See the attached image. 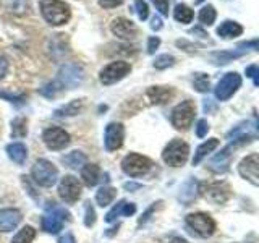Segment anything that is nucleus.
Returning <instances> with one entry per match:
<instances>
[{"mask_svg":"<svg viewBox=\"0 0 259 243\" xmlns=\"http://www.w3.org/2000/svg\"><path fill=\"white\" fill-rule=\"evenodd\" d=\"M40 13L51 26H62L71 16L70 5L62 0H40Z\"/></svg>","mask_w":259,"mask_h":243,"instance_id":"nucleus-1","label":"nucleus"},{"mask_svg":"<svg viewBox=\"0 0 259 243\" xmlns=\"http://www.w3.org/2000/svg\"><path fill=\"white\" fill-rule=\"evenodd\" d=\"M185 222L188 225V229L201 238H207L215 232L214 219L206 213H191L186 216Z\"/></svg>","mask_w":259,"mask_h":243,"instance_id":"nucleus-2","label":"nucleus"},{"mask_svg":"<svg viewBox=\"0 0 259 243\" xmlns=\"http://www.w3.org/2000/svg\"><path fill=\"white\" fill-rule=\"evenodd\" d=\"M190 156L188 144L182 140H172L162 152V159L170 167H182Z\"/></svg>","mask_w":259,"mask_h":243,"instance_id":"nucleus-3","label":"nucleus"},{"mask_svg":"<svg viewBox=\"0 0 259 243\" xmlns=\"http://www.w3.org/2000/svg\"><path fill=\"white\" fill-rule=\"evenodd\" d=\"M31 175L37 185L49 188V186H52L57 182V178H59V170H57V167L51 160L39 159V160H36V164L32 166Z\"/></svg>","mask_w":259,"mask_h":243,"instance_id":"nucleus-4","label":"nucleus"},{"mask_svg":"<svg viewBox=\"0 0 259 243\" xmlns=\"http://www.w3.org/2000/svg\"><path fill=\"white\" fill-rule=\"evenodd\" d=\"M194 115H196V104L190 99H186L178 104L172 110V117H170V120H172V125L177 130H183L185 132V130H188L191 127Z\"/></svg>","mask_w":259,"mask_h":243,"instance_id":"nucleus-5","label":"nucleus"},{"mask_svg":"<svg viewBox=\"0 0 259 243\" xmlns=\"http://www.w3.org/2000/svg\"><path fill=\"white\" fill-rule=\"evenodd\" d=\"M253 141L251 138H238V140H233L232 144H229L227 148H224L219 154H215V156L210 159L209 162V169L212 170L214 174H224L229 170V166H230V159H232V152L233 149L237 148V146H241L245 143H249Z\"/></svg>","mask_w":259,"mask_h":243,"instance_id":"nucleus-6","label":"nucleus"},{"mask_svg":"<svg viewBox=\"0 0 259 243\" xmlns=\"http://www.w3.org/2000/svg\"><path fill=\"white\" fill-rule=\"evenodd\" d=\"M152 162L141 154L132 152L121 160V170L130 177H143L151 170Z\"/></svg>","mask_w":259,"mask_h":243,"instance_id":"nucleus-7","label":"nucleus"},{"mask_svg":"<svg viewBox=\"0 0 259 243\" xmlns=\"http://www.w3.org/2000/svg\"><path fill=\"white\" fill-rule=\"evenodd\" d=\"M130 71H132V65H130L128 62H123V60H117V62L109 63L107 67H104L101 70L99 79H101L102 85L110 86V85H115L117 81L123 79Z\"/></svg>","mask_w":259,"mask_h":243,"instance_id":"nucleus-8","label":"nucleus"},{"mask_svg":"<svg viewBox=\"0 0 259 243\" xmlns=\"http://www.w3.org/2000/svg\"><path fill=\"white\" fill-rule=\"evenodd\" d=\"M65 221H70L68 211L59 206H52L42 217V229L47 233H59L63 229Z\"/></svg>","mask_w":259,"mask_h":243,"instance_id":"nucleus-9","label":"nucleus"},{"mask_svg":"<svg viewBox=\"0 0 259 243\" xmlns=\"http://www.w3.org/2000/svg\"><path fill=\"white\" fill-rule=\"evenodd\" d=\"M84 78V71L79 67L78 63H67L59 70V76H57V81L62 85V88H78L81 83H83Z\"/></svg>","mask_w":259,"mask_h":243,"instance_id":"nucleus-10","label":"nucleus"},{"mask_svg":"<svg viewBox=\"0 0 259 243\" xmlns=\"http://www.w3.org/2000/svg\"><path fill=\"white\" fill-rule=\"evenodd\" d=\"M241 86V76L237 71L227 73L215 86V97L219 101H229Z\"/></svg>","mask_w":259,"mask_h":243,"instance_id":"nucleus-11","label":"nucleus"},{"mask_svg":"<svg viewBox=\"0 0 259 243\" xmlns=\"http://www.w3.org/2000/svg\"><path fill=\"white\" fill-rule=\"evenodd\" d=\"M42 141L49 149L52 151H62L70 144V135L65 132L63 128L59 127H51L44 130L42 133Z\"/></svg>","mask_w":259,"mask_h":243,"instance_id":"nucleus-12","label":"nucleus"},{"mask_svg":"<svg viewBox=\"0 0 259 243\" xmlns=\"http://www.w3.org/2000/svg\"><path fill=\"white\" fill-rule=\"evenodd\" d=\"M59 196L68 202V205H73L76 202L81 196V183L76 177L73 175H65L62 178V182L59 185Z\"/></svg>","mask_w":259,"mask_h":243,"instance_id":"nucleus-13","label":"nucleus"},{"mask_svg":"<svg viewBox=\"0 0 259 243\" xmlns=\"http://www.w3.org/2000/svg\"><path fill=\"white\" fill-rule=\"evenodd\" d=\"M199 193L206 199L215 202V205H222V202H225L227 199L230 198V188H229V185L224 183V182L201 185L199 186Z\"/></svg>","mask_w":259,"mask_h":243,"instance_id":"nucleus-14","label":"nucleus"},{"mask_svg":"<svg viewBox=\"0 0 259 243\" xmlns=\"http://www.w3.org/2000/svg\"><path fill=\"white\" fill-rule=\"evenodd\" d=\"M125 140V128L121 124L117 122H112L107 127H105V133H104V143H105V149L107 151H117L121 148Z\"/></svg>","mask_w":259,"mask_h":243,"instance_id":"nucleus-15","label":"nucleus"},{"mask_svg":"<svg viewBox=\"0 0 259 243\" xmlns=\"http://www.w3.org/2000/svg\"><path fill=\"white\" fill-rule=\"evenodd\" d=\"M238 172L243 178H246L254 186L259 185V156L256 152L249 154V156H246L240 162Z\"/></svg>","mask_w":259,"mask_h":243,"instance_id":"nucleus-16","label":"nucleus"},{"mask_svg":"<svg viewBox=\"0 0 259 243\" xmlns=\"http://www.w3.org/2000/svg\"><path fill=\"white\" fill-rule=\"evenodd\" d=\"M110 31L113 36H117L121 40H132L135 39L138 28L132 20L126 18H115L110 23Z\"/></svg>","mask_w":259,"mask_h":243,"instance_id":"nucleus-17","label":"nucleus"},{"mask_svg":"<svg viewBox=\"0 0 259 243\" xmlns=\"http://www.w3.org/2000/svg\"><path fill=\"white\" fill-rule=\"evenodd\" d=\"M21 222V213L18 209H2L0 211V232H12Z\"/></svg>","mask_w":259,"mask_h":243,"instance_id":"nucleus-18","label":"nucleus"},{"mask_svg":"<svg viewBox=\"0 0 259 243\" xmlns=\"http://www.w3.org/2000/svg\"><path fill=\"white\" fill-rule=\"evenodd\" d=\"M135 213H136V206L133 205V202H126L125 199H121L109 211L107 216H105V221L113 222L120 216H126L128 217V216H133Z\"/></svg>","mask_w":259,"mask_h":243,"instance_id":"nucleus-19","label":"nucleus"},{"mask_svg":"<svg viewBox=\"0 0 259 243\" xmlns=\"http://www.w3.org/2000/svg\"><path fill=\"white\" fill-rule=\"evenodd\" d=\"M217 34L221 36L222 39H233V37H238L243 34V26L237 21H232V20H227L224 21L221 26L217 28Z\"/></svg>","mask_w":259,"mask_h":243,"instance_id":"nucleus-20","label":"nucleus"},{"mask_svg":"<svg viewBox=\"0 0 259 243\" xmlns=\"http://www.w3.org/2000/svg\"><path fill=\"white\" fill-rule=\"evenodd\" d=\"M174 96L172 88L168 86H152L148 89V97L152 104H165Z\"/></svg>","mask_w":259,"mask_h":243,"instance_id":"nucleus-21","label":"nucleus"},{"mask_svg":"<svg viewBox=\"0 0 259 243\" xmlns=\"http://www.w3.org/2000/svg\"><path fill=\"white\" fill-rule=\"evenodd\" d=\"M81 178H83L84 185L88 186H96L101 182V169L97 164H84L83 170H81Z\"/></svg>","mask_w":259,"mask_h":243,"instance_id":"nucleus-22","label":"nucleus"},{"mask_svg":"<svg viewBox=\"0 0 259 243\" xmlns=\"http://www.w3.org/2000/svg\"><path fill=\"white\" fill-rule=\"evenodd\" d=\"M7 154L16 164H24V160L28 157V149L23 143H12L7 146Z\"/></svg>","mask_w":259,"mask_h":243,"instance_id":"nucleus-23","label":"nucleus"},{"mask_svg":"<svg viewBox=\"0 0 259 243\" xmlns=\"http://www.w3.org/2000/svg\"><path fill=\"white\" fill-rule=\"evenodd\" d=\"M219 146V140L217 138H210V140H207V141H204L202 143L199 148L196 149V152H194V157H193V166H198L199 162L204 159L209 152H212L215 148Z\"/></svg>","mask_w":259,"mask_h":243,"instance_id":"nucleus-24","label":"nucleus"},{"mask_svg":"<svg viewBox=\"0 0 259 243\" xmlns=\"http://www.w3.org/2000/svg\"><path fill=\"white\" fill-rule=\"evenodd\" d=\"M245 54V51H241V49L237 47V51H230V52H214L210 54V60H212L214 65H225L232 62L233 59H237V57H241Z\"/></svg>","mask_w":259,"mask_h":243,"instance_id":"nucleus-25","label":"nucleus"},{"mask_svg":"<svg viewBox=\"0 0 259 243\" xmlns=\"http://www.w3.org/2000/svg\"><path fill=\"white\" fill-rule=\"evenodd\" d=\"M115 196H117V190L115 188H112V186H102V188L96 193V202L99 206L105 208V206H109L113 199H115Z\"/></svg>","mask_w":259,"mask_h":243,"instance_id":"nucleus-26","label":"nucleus"},{"mask_svg":"<svg viewBox=\"0 0 259 243\" xmlns=\"http://www.w3.org/2000/svg\"><path fill=\"white\" fill-rule=\"evenodd\" d=\"M174 18L178 21V23H182V24H188L193 21L194 18V12L191 10V8L188 5H185V4H178L175 7V10H174Z\"/></svg>","mask_w":259,"mask_h":243,"instance_id":"nucleus-27","label":"nucleus"},{"mask_svg":"<svg viewBox=\"0 0 259 243\" xmlns=\"http://www.w3.org/2000/svg\"><path fill=\"white\" fill-rule=\"evenodd\" d=\"M83 107V101L81 99H75L68 102L67 105H63V107L57 109L55 110V117H73V115H78V112Z\"/></svg>","mask_w":259,"mask_h":243,"instance_id":"nucleus-28","label":"nucleus"},{"mask_svg":"<svg viewBox=\"0 0 259 243\" xmlns=\"http://www.w3.org/2000/svg\"><path fill=\"white\" fill-rule=\"evenodd\" d=\"M63 162L71 169H78L86 164V156L81 151H73L63 157Z\"/></svg>","mask_w":259,"mask_h":243,"instance_id":"nucleus-29","label":"nucleus"},{"mask_svg":"<svg viewBox=\"0 0 259 243\" xmlns=\"http://www.w3.org/2000/svg\"><path fill=\"white\" fill-rule=\"evenodd\" d=\"M34 237H36V230L31 225H26L21 230H18V233L12 238V243H32Z\"/></svg>","mask_w":259,"mask_h":243,"instance_id":"nucleus-30","label":"nucleus"},{"mask_svg":"<svg viewBox=\"0 0 259 243\" xmlns=\"http://www.w3.org/2000/svg\"><path fill=\"white\" fill-rule=\"evenodd\" d=\"M5 8L15 15H23L28 12L29 4L28 0H5Z\"/></svg>","mask_w":259,"mask_h":243,"instance_id":"nucleus-31","label":"nucleus"},{"mask_svg":"<svg viewBox=\"0 0 259 243\" xmlns=\"http://www.w3.org/2000/svg\"><path fill=\"white\" fill-rule=\"evenodd\" d=\"M28 122L24 117H18L12 122V136L13 138H21V136H26L28 133Z\"/></svg>","mask_w":259,"mask_h":243,"instance_id":"nucleus-32","label":"nucleus"},{"mask_svg":"<svg viewBox=\"0 0 259 243\" xmlns=\"http://www.w3.org/2000/svg\"><path fill=\"white\" fill-rule=\"evenodd\" d=\"M215 8L212 5H206V7H202L201 8V12H199V21L204 24V26H210L214 21H215Z\"/></svg>","mask_w":259,"mask_h":243,"instance_id":"nucleus-33","label":"nucleus"},{"mask_svg":"<svg viewBox=\"0 0 259 243\" xmlns=\"http://www.w3.org/2000/svg\"><path fill=\"white\" fill-rule=\"evenodd\" d=\"M193 86L196 91L199 93H207L210 89L209 85V76L206 73H194V78H193Z\"/></svg>","mask_w":259,"mask_h":243,"instance_id":"nucleus-34","label":"nucleus"},{"mask_svg":"<svg viewBox=\"0 0 259 243\" xmlns=\"http://www.w3.org/2000/svg\"><path fill=\"white\" fill-rule=\"evenodd\" d=\"M198 191H199V183H198L196 180H190V182H186V183H185V186L182 188L180 199L183 201V199L186 198V194H190V196H188V202H190L191 199L196 198Z\"/></svg>","mask_w":259,"mask_h":243,"instance_id":"nucleus-35","label":"nucleus"},{"mask_svg":"<svg viewBox=\"0 0 259 243\" xmlns=\"http://www.w3.org/2000/svg\"><path fill=\"white\" fill-rule=\"evenodd\" d=\"M60 91H63V88H62V85L57 79H54V81H51V83H47V85H44L42 88H40V94L49 97V99L55 97Z\"/></svg>","mask_w":259,"mask_h":243,"instance_id":"nucleus-36","label":"nucleus"},{"mask_svg":"<svg viewBox=\"0 0 259 243\" xmlns=\"http://www.w3.org/2000/svg\"><path fill=\"white\" fill-rule=\"evenodd\" d=\"M175 63V59H174V55H170V54H162L159 55L156 60H154V67H156L157 70H165L168 67H172V65Z\"/></svg>","mask_w":259,"mask_h":243,"instance_id":"nucleus-37","label":"nucleus"},{"mask_svg":"<svg viewBox=\"0 0 259 243\" xmlns=\"http://www.w3.org/2000/svg\"><path fill=\"white\" fill-rule=\"evenodd\" d=\"M135 7H136L138 18H140L141 21H144L146 18H148L149 10H148V4H146L144 0H136V2H135Z\"/></svg>","mask_w":259,"mask_h":243,"instance_id":"nucleus-38","label":"nucleus"},{"mask_svg":"<svg viewBox=\"0 0 259 243\" xmlns=\"http://www.w3.org/2000/svg\"><path fill=\"white\" fill-rule=\"evenodd\" d=\"M96 224V211L91 202H86V216H84V225L93 227Z\"/></svg>","mask_w":259,"mask_h":243,"instance_id":"nucleus-39","label":"nucleus"},{"mask_svg":"<svg viewBox=\"0 0 259 243\" xmlns=\"http://www.w3.org/2000/svg\"><path fill=\"white\" fill-rule=\"evenodd\" d=\"M152 4L156 5L160 15L168 16V0H152Z\"/></svg>","mask_w":259,"mask_h":243,"instance_id":"nucleus-40","label":"nucleus"},{"mask_svg":"<svg viewBox=\"0 0 259 243\" xmlns=\"http://www.w3.org/2000/svg\"><path fill=\"white\" fill-rule=\"evenodd\" d=\"M209 132V124L206 120H199L198 124H196V135L199 138H204Z\"/></svg>","mask_w":259,"mask_h":243,"instance_id":"nucleus-41","label":"nucleus"},{"mask_svg":"<svg viewBox=\"0 0 259 243\" xmlns=\"http://www.w3.org/2000/svg\"><path fill=\"white\" fill-rule=\"evenodd\" d=\"M159 46H160V39L159 37H149V40H148V52L154 54V52L157 51Z\"/></svg>","mask_w":259,"mask_h":243,"instance_id":"nucleus-42","label":"nucleus"},{"mask_svg":"<svg viewBox=\"0 0 259 243\" xmlns=\"http://www.w3.org/2000/svg\"><path fill=\"white\" fill-rule=\"evenodd\" d=\"M123 0H99V5L102 8H115L118 5H121Z\"/></svg>","mask_w":259,"mask_h":243,"instance_id":"nucleus-43","label":"nucleus"},{"mask_svg":"<svg viewBox=\"0 0 259 243\" xmlns=\"http://www.w3.org/2000/svg\"><path fill=\"white\" fill-rule=\"evenodd\" d=\"M246 76L248 78H254V85L257 86V65H249V67L246 68Z\"/></svg>","mask_w":259,"mask_h":243,"instance_id":"nucleus-44","label":"nucleus"},{"mask_svg":"<svg viewBox=\"0 0 259 243\" xmlns=\"http://www.w3.org/2000/svg\"><path fill=\"white\" fill-rule=\"evenodd\" d=\"M8 71V60L4 55H0V79H2Z\"/></svg>","mask_w":259,"mask_h":243,"instance_id":"nucleus-45","label":"nucleus"},{"mask_svg":"<svg viewBox=\"0 0 259 243\" xmlns=\"http://www.w3.org/2000/svg\"><path fill=\"white\" fill-rule=\"evenodd\" d=\"M0 96L5 97V99H8L10 102H18V101L24 99V96H10V94H7L5 91H0Z\"/></svg>","mask_w":259,"mask_h":243,"instance_id":"nucleus-46","label":"nucleus"},{"mask_svg":"<svg viewBox=\"0 0 259 243\" xmlns=\"http://www.w3.org/2000/svg\"><path fill=\"white\" fill-rule=\"evenodd\" d=\"M160 28H162V20H160V16H154L152 21H151V29L159 31Z\"/></svg>","mask_w":259,"mask_h":243,"instance_id":"nucleus-47","label":"nucleus"},{"mask_svg":"<svg viewBox=\"0 0 259 243\" xmlns=\"http://www.w3.org/2000/svg\"><path fill=\"white\" fill-rule=\"evenodd\" d=\"M59 243H76V240H75V237L68 232V233H65V235H62V237L59 238Z\"/></svg>","mask_w":259,"mask_h":243,"instance_id":"nucleus-48","label":"nucleus"},{"mask_svg":"<svg viewBox=\"0 0 259 243\" xmlns=\"http://www.w3.org/2000/svg\"><path fill=\"white\" fill-rule=\"evenodd\" d=\"M168 243H188V241H186L185 238H182V237H174Z\"/></svg>","mask_w":259,"mask_h":243,"instance_id":"nucleus-49","label":"nucleus"},{"mask_svg":"<svg viewBox=\"0 0 259 243\" xmlns=\"http://www.w3.org/2000/svg\"><path fill=\"white\" fill-rule=\"evenodd\" d=\"M202 2H204V0H194V4H196V5H199V4H202Z\"/></svg>","mask_w":259,"mask_h":243,"instance_id":"nucleus-50","label":"nucleus"}]
</instances>
